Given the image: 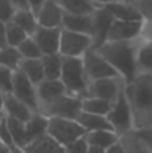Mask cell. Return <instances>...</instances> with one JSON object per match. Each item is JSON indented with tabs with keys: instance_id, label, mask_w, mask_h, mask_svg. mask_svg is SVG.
<instances>
[{
	"instance_id": "e575fe53",
	"label": "cell",
	"mask_w": 152,
	"mask_h": 153,
	"mask_svg": "<svg viewBox=\"0 0 152 153\" xmlns=\"http://www.w3.org/2000/svg\"><path fill=\"white\" fill-rule=\"evenodd\" d=\"M128 3H131L137 9L143 21L152 19V0H131Z\"/></svg>"
},
{
	"instance_id": "7dc6e473",
	"label": "cell",
	"mask_w": 152,
	"mask_h": 153,
	"mask_svg": "<svg viewBox=\"0 0 152 153\" xmlns=\"http://www.w3.org/2000/svg\"><path fill=\"white\" fill-rule=\"evenodd\" d=\"M10 153H24V150L19 149V147H12V149H10Z\"/></svg>"
},
{
	"instance_id": "ab89813d",
	"label": "cell",
	"mask_w": 152,
	"mask_h": 153,
	"mask_svg": "<svg viewBox=\"0 0 152 153\" xmlns=\"http://www.w3.org/2000/svg\"><path fill=\"white\" fill-rule=\"evenodd\" d=\"M45 1H46V0H27V4H28V9H30L31 12H34V15H36Z\"/></svg>"
},
{
	"instance_id": "5b68a950",
	"label": "cell",
	"mask_w": 152,
	"mask_h": 153,
	"mask_svg": "<svg viewBox=\"0 0 152 153\" xmlns=\"http://www.w3.org/2000/svg\"><path fill=\"white\" fill-rule=\"evenodd\" d=\"M107 120L112 126V129L119 135H125L127 132L134 131V125H133V113H131V107L130 102L125 97V92L122 89V92L118 95V98L113 101L110 111L107 113Z\"/></svg>"
},
{
	"instance_id": "74e56055",
	"label": "cell",
	"mask_w": 152,
	"mask_h": 153,
	"mask_svg": "<svg viewBox=\"0 0 152 153\" xmlns=\"http://www.w3.org/2000/svg\"><path fill=\"white\" fill-rule=\"evenodd\" d=\"M0 141L7 146V147H15L13 146V140H12V135L9 132V128H7V122H6V116L3 114L0 117Z\"/></svg>"
},
{
	"instance_id": "484cf974",
	"label": "cell",
	"mask_w": 152,
	"mask_h": 153,
	"mask_svg": "<svg viewBox=\"0 0 152 153\" xmlns=\"http://www.w3.org/2000/svg\"><path fill=\"white\" fill-rule=\"evenodd\" d=\"M12 22L16 24L19 28H22L28 36H31L37 28L36 15L30 9H16L13 16H12Z\"/></svg>"
},
{
	"instance_id": "bcb514c9",
	"label": "cell",
	"mask_w": 152,
	"mask_h": 153,
	"mask_svg": "<svg viewBox=\"0 0 152 153\" xmlns=\"http://www.w3.org/2000/svg\"><path fill=\"white\" fill-rule=\"evenodd\" d=\"M3 100H4V95L0 92V114H3Z\"/></svg>"
},
{
	"instance_id": "8d00e7d4",
	"label": "cell",
	"mask_w": 152,
	"mask_h": 153,
	"mask_svg": "<svg viewBox=\"0 0 152 153\" xmlns=\"http://www.w3.org/2000/svg\"><path fill=\"white\" fill-rule=\"evenodd\" d=\"M15 10L16 9L13 7V4L10 3V0H0V21H3L6 24L10 22Z\"/></svg>"
},
{
	"instance_id": "cb8c5ba5",
	"label": "cell",
	"mask_w": 152,
	"mask_h": 153,
	"mask_svg": "<svg viewBox=\"0 0 152 153\" xmlns=\"http://www.w3.org/2000/svg\"><path fill=\"white\" fill-rule=\"evenodd\" d=\"M66 13H93L97 6L93 0H54Z\"/></svg>"
},
{
	"instance_id": "9c48e42d",
	"label": "cell",
	"mask_w": 152,
	"mask_h": 153,
	"mask_svg": "<svg viewBox=\"0 0 152 153\" xmlns=\"http://www.w3.org/2000/svg\"><path fill=\"white\" fill-rule=\"evenodd\" d=\"M12 95L18 98L21 102H24L30 110L34 113H39V100H37V91L36 85L31 83L27 76L16 70L13 73V88H12Z\"/></svg>"
},
{
	"instance_id": "603a6c76",
	"label": "cell",
	"mask_w": 152,
	"mask_h": 153,
	"mask_svg": "<svg viewBox=\"0 0 152 153\" xmlns=\"http://www.w3.org/2000/svg\"><path fill=\"white\" fill-rule=\"evenodd\" d=\"M19 71H22L27 79L34 83L36 86L45 80V71H43V64H42V58L37 59H22L19 64Z\"/></svg>"
},
{
	"instance_id": "7c38bea8",
	"label": "cell",
	"mask_w": 152,
	"mask_h": 153,
	"mask_svg": "<svg viewBox=\"0 0 152 153\" xmlns=\"http://www.w3.org/2000/svg\"><path fill=\"white\" fill-rule=\"evenodd\" d=\"M60 36H61V28H46L42 25H37L36 31L30 36L37 48L40 49L42 55H54L58 53L60 49Z\"/></svg>"
},
{
	"instance_id": "44dd1931",
	"label": "cell",
	"mask_w": 152,
	"mask_h": 153,
	"mask_svg": "<svg viewBox=\"0 0 152 153\" xmlns=\"http://www.w3.org/2000/svg\"><path fill=\"white\" fill-rule=\"evenodd\" d=\"M110 15L113 16V19H121V21H143L140 13L137 12V9L128 3V1H119V3H113V4H107L104 6Z\"/></svg>"
},
{
	"instance_id": "30bf717a",
	"label": "cell",
	"mask_w": 152,
	"mask_h": 153,
	"mask_svg": "<svg viewBox=\"0 0 152 153\" xmlns=\"http://www.w3.org/2000/svg\"><path fill=\"white\" fill-rule=\"evenodd\" d=\"M124 86H125V83L119 76L99 79V80H94L90 83L85 97H96V98H101V100L113 102L118 98V95L122 92Z\"/></svg>"
},
{
	"instance_id": "ffe728a7",
	"label": "cell",
	"mask_w": 152,
	"mask_h": 153,
	"mask_svg": "<svg viewBox=\"0 0 152 153\" xmlns=\"http://www.w3.org/2000/svg\"><path fill=\"white\" fill-rule=\"evenodd\" d=\"M76 120L85 129V132H93V131H100V129H112L107 117L106 116H100V114H94V113H88V111H81L78 114Z\"/></svg>"
},
{
	"instance_id": "6da1fadb",
	"label": "cell",
	"mask_w": 152,
	"mask_h": 153,
	"mask_svg": "<svg viewBox=\"0 0 152 153\" xmlns=\"http://www.w3.org/2000/svg\"><path fill=\"white\" fill-rule=\"evenodd\" d=\"M124 92L131 107L134 131L152 129V74L139 73L125 83Z\"/></svg>"
},
{
	"instance_id": "f35d334b",
	"label": "cell",
	"mask_w": 152,
	"mask_h": 153,
	"mask_svg": "<svg viewBox=\"0 0 152 153\" xmlns=\"http://www.w3.org/2000/svg\"><path fill=\"white\" fill-rule=\"evenodd\" d=\"M139 39L142 43H152V19H146L142 22V31Z\"/></svg>"
},
{
	"instance_id": "e0dca14e",
	"label": "cell",
	"mask_w": 152,
	"mask_h": 153,
	"mask_svg": "<svg viewBox=\"0 0 152 153\" xmlns=\"http://www.w3.org/2000/svg\"><path fill=\"white\" fill-rule=\"evenodd\" d=\"M3 114L7 116V117H13L16 120H21V122L27 123L33 117L34 111L30 110L18 98H15L12 94H9V95H4V100H3Z\"/></svg>"
},
{
	"instance_id": "f1b7e54d",
	"label": "cell",
	"mask_w": 152,
	"mask_h": 153,
	"mask_svg": "<svg viewBox=\"0 0 152 153\" xmlns=\"http://www.w3.org/2000/svg\"><path fill=\"white\" fill-rule=\"evenodd\" d=\"M113 102L96 98V97H85L82 98V111H88V113H94V114H100V116H107V113L110 111Z\"/></svg>"
},
{
	"instance_id": "5bb4252c",
	"label": "cell",
	"mask_w": 152,
	"mask_h": 153,
	"mask_svg": "<svg viewBox=\"0 0 152 153\" xmlns=\"http://www.w3.org/2000/svg\"><path fill=\"white\" fill-rule=\"evenodd\" d=\"M94 18V34H93V49H97L107 40V31L112 25L113 16L106 7H97L93 12Z\"/></svg>"
},
{
	"instance_id": "8992f818",
	"label": "cell",
	"mask_w": 152,
	"mask_h": 153,
	"mask_svg": "<svg viewBox=\"0 0 152 153\" xmlns=\"http://www.w3.org/2000/svg\"><path fill=\"white\" fill-rule=\"evenodd\" d=\"M93 48V37L81 33H73L61 28L60 36V49L58 53L61 56L82 58L84 53Z\"/></svg>"
},
{
	"instance_id": "836d02e7",
	"label": "cell",
	"mask_w": 152,
	"mask_h": 153,
	"mask_svg": "<svg viewBox=\"0 0 152 153\" xmlns=\"http://www.w3.org/2000/svg\"><path fill=\"white\" fill-rule=\"evenodd\" d=\"M13 70L1 67L0 65V92L3 95H9L12 94V88H13Z\"/></svg>"
},
{
	"instance_id": "52a82bcc",
	"label": "cell",
	"mask_w": 152,
	"mask_h": 153,
	"mask_svg": "<svg viewBox=\"0 0 152 153\" xmlns=\"http://www.w3.org/2000/svg\"><path fill=\"white\" fill-rule=\"evenodd\" d=\"M82 111V98L64 94L58 100L42 107L39 113L46 117H64V119H75Z\"/></svg>"
},
{
	"instance_id": "2e32d148",
	"label": "cell",
	"mask_w": 152,
	"mask_h": 153,
	"mask_svg": "<svg viewBox=\"0 0 152 153\" xmlns=\"http://www.w3.org/2000/svg\"><path fill=\"white\" fill-rule=\"evenodd\" d=\"M37 91V100H39V110L45 105H48L55 100H58L60 97H63L66 94V88L61 83V80H48L45 79L43 82H40L36 86Z\"/></svg>"
},
{
	"instance_id": "b9f144b4",
	"label": "cell",
	"mask_w": 152,
	"mask_h": 153,
	"mask_svg": "<svg viewBox=\"0 0 152 153\" xmlns=\"http://www.w3.org/2000/svg\"><path fill=\"white\" fill-rule=\"evenodd\" d=\"M96 3L97 7H104L107 4H113V3H119V1H125V0H93Z\"/></svg>"
},
{
	"instance_id": "4fadbf2b",
	"label": "cell",
	"mask_w": 152,
	"mask_h": 153,
	"mask_svg": "<svg viewBox=\"0 0 152 153\" xmlns=\"http://www.w3.org/2000/svg\"><path fill=\"white\" fill-rule=\"evenodd\" d=\"M61 28L73 31V33H81L91 36L94 34V18L93 13L84 15V13H66L63 15V24Z\"/></svg>"
},
{
	"instance_id": "d6a6232c",
	"label": "cell",
	"mask_w": 152,
	"mask_h": 153,
	"mask_svg": "<svg viewBox=\"0 0 152 153\" xmlns=\"http://www.w3.org/2000/svg\"><path fill=\"white\" fill-rule=\"evenodd\" d=\"M16 49L19 52V55L22 56V59H37V58H42L43 56L40 49L37 48L36 42L31 37H27Z\"/></svg>"
},
{
	"instance_id": "4dcf8cb0",
	"label": "cell",
	"mask_w": 152,
	"mask_h": 153,
	"mask_svg": "<svg viewBox=\"0 0 152 153\" xmlns=\"http://www.w3.org/2000/svg\"><path fill=\"white\" fill-rule=\"evenodd\" d=\"M137 71L152 74V43H142L137 55Z\"/></svg>"
},
{
	"instance_id": "8fae6325",
	"label": "cell",
	"mask_w": 152,
	"mask_h": 153,
	"mask_svg": "<svg viewBox=\"0 0 152 153\" xmlns=\"http://www.w3.org/2000/svg\"><path fill=\"white\" fill-rule=\"evenodd\" d=\"M143 21H121L113 19L107 31L106 42H122V40H137L140 37ZM104 42V43H106Z\"/></svg>"
},
{
	"instance_id": "4316f807",
	"label": "cell",
	"mask_w": 152,
	"mask_h": 153,
	"mask_svg": "<svg viewBox=\"0 0 152 153\" xmlns=\"http://www.w3.org/2000/svg\"><path fill=\"white\" fill-rule=\"evenodd\" d=\"M45 79L48 80H58L61 76V65H63V56L60 53L54 55H45L42 56Z\"/></svg>"
},
{
	"instance_id": "9a60e30c",
	"label": "cell",
	"mask_w": 152,
	"mask_h": 153,
	"mask_svg": "<svg viewBox=\"0 0 152 153\" xmlns=\"http://www.w3.org/2000/svg\"><path fill=\"white\" fill-rule=\"evenodd\" d=\"M63 15H64L63 9L54 0H46L39 9V12L36 13L37 25L46 28H61Z\"/></svg>"
},
{
	"instance_id": "f546056e",
	"label": "cell",
	"mask_w": 152,
	"mask_h": 153,
	"mask_svg": "<svg viewBox=\"0 0 152 153\" xmlns=\"http://www.w3.org/2000/svg\"><path fill=\"white\" fill-rule=\"evenodd\" d=\"M22 61V56L19 55V52L13 46H4L0 48V65L10 68L13 71H16L19 68V64Z\"/></svg>"
},
{
	"instance_id": "ac0fdd59",
	"label": "cell",
	"mask_w": 152,
	"mask_h": 153,
	"mask_svg": "<svg viewBox=\"0 0 152 153\" xmlns=\"http://www.w3.org/2000/svg\"><path fill=\"white\" fill-rule=\"evenodd\" d=\"M22 150L24 153H64V147L57 143L51 135L43 134L30 141Z\"/></svg>"
},
{
	"instance_id": "277c9868",
	"label": "cell",
	"mask_w": 152,
	"mask_h": 153,
	"mask_svg": "<svg viewBox=\"0 0 152 153\" xmlns=\"http://www.w3.org/2000/svg\"><path fill=\"white\" fill-rule=\"evenodd\" d=\"M46 134L51 135L57 143L63 147L76 141L78 138L84 137L87 132L75 119H64V117H48V129Z\"/></svg>"
},
{
	"instance_id": "3957f363",
	"label": "cell",
	"mask_w": 152,
	"mask_h": 153,
	"mask_svg": "<svg viewBox=\"0 0 152 153\" xmlns=\"http://www.w3.org/2000/svg\"><path fill=\"white\" fill-rule=\"evenodd\" d=\"M61 83L66 88V94L85 98L90 82L87 79L82 58H72V56H63V65H61Z\"/></svg>"
},
{
	"instance_id": "ee69618b",
	"label": "cell",
	"mask_w": 152,
	"mask_h": 153,
	"mask_svg": "<svg viewBox=\"0 0 152 153\" xmlns=\"http://www.w3.org/2000/svg\"><path fill=\"white\" fill-rule=\"evenodd\" d=\"M104 153H125V152H124L122 146H121V144H119V141H118L116 144H113L112 147H109V149H107Z\"/></svg>"
},
{
	"instance_id": "ba28073f",
	"label": "cell",
	"mask_w": 152,
	"mask_h": 153,
	"mask_svg": "<svg viewBox=\"0 0 152 153\" xmlns=\"http://www.w3.org/2000/svg\"><path fill=\"white\" fill-rule=\"evenodd\" d=\"M82 62H84V70H85V74H87V79L90 83L94 80H99V79L118 76L115 68L93 48L84 53Z\"/></svg>"
},
{
	"instance_id": "7402d4cb",
	"label": "cell",
	"mask_w": 152,
	"mask_h": 153,
	"mask_svg": "<svg viewBox=\"0 0 152 153\" xmlns=\"http://www.w3.org/2000/svg\"><path fill=\"white\" fill-rule=\"evenodd\" d=\"M119 144L122 146L125 153H152L149 146L137 131H131L119 137Z\"/></svg>"
},
{
	"instance_id": "7a4b0ae2",
	"label": "cell",
	"mask_w": 152,
	"mask_h": 153,
	"mask_svg": "<svg viewBox=\"0 0 152 153\" xmlns=\"http://www.w3.org/2000/svg\"><path fill=\"white\" fill-rule=\"evenodd\" d=\"M140 39L122 40V42H106L96 51L115 68L124 83H130L139 74L137 71V55L140 49Z\"/></svg>"
},
{
	"instance_id": "f6af8a7d",
	"label": "cell",
	"mask_w": 152,
	"mask_h": 153,
	"mask_svg": "<svg viewBox=\"0 0 152 153\" xmlns=\"http://www.w3.org/2000/svg\"><path fill=\"white\" fill-rule=\"evenodd\" d=\"M87 153H104V150H101L99 147H93V146H90V149H88V152Z\"/></svg>"
},
{
	"instance_id": "d6986e66",
	"label": "cell",
	"mask_w": 152,
	"mask_h": 153,
	"mask_svg": "<svg viewBox=\"0 0 152 153\" xmlns=\"http://www.w3.org/2000/svg\"><path fill=\"white\" fill-rule=\"evenodd\" d=\"M85 138H87L90 146L99 147V149L104 150V152L119 141V135L115 131H112V129H100V131L87 132Z\"/></svg>"
},
{
	"instance_id": "60d3db41",
	"label": "cell",
	"mask_w": 152,
	"mask_h": 153,
	"mask_svg": "<svg viewBox=\"0 0 152 153\" xmlns=\"http://www.w3.org/2000/svg\"><path fill=\"white\" fill-rule=\"evenodd\" d=\"M7 46L6 43V22L0 21V48Z\"/></svg>"
},
{
	"instance_id": "7bdbcfd3",
	"label": "cell",
	"mask_w": 152,
	"mask_h": 153,
	"mask_svg": "<svg viewBox=\"0 0 152 153\" xmlns=\"http://www.w3.org/2000/svg\"><path fill=\"white\" fill-rule=\"evenodd\" d=\"M10 3L13 4L15 9H28L27 0H10Z\"/></svg>"
},
{
	"instance_id": "1f68e13d",
	"label": "cell",
	"mask_w": 152,
	"mask_h": 153,
	"mask_svg": "<svg viewBox=\"0 0 152 153\" xmlns=\"http://www.w3.org/2000/svg\"><path fill=\"white\" fill-rule=\"evenodd\" d=\"M27 37H30V36L22 28H19L16 24H13L12 21L6 24V43H7V46L18 48Z\"/></svg>"
},
{
	"instance_id": "83f0119b",
	"label": "cell",
	"mask_w": 152,
	"mask_h": 153,
	"mask_svg": "<svg viewBox=\"0 0 152 153\" xmlns=\"http://www.w3.org/2000/svg\"><path fill=\"white\" fill-rule=\"evenodd\" d=\"M6 122H7V128H9V132H10L12 140H13V146L24 149L27 146L25 123L21 122V120H16L13 117H7V116H6Z\"/></svg>"
},
{
	"instance_id": "d590c367",
	"label": "cell",
	"mask_w": 152,
	"mask_h": 153,
	"mask_svg": "<svg viewBox=\"0 0 152 153\" xmlns=\"http://www.w3.org/2000/svg\"><path fill=\"white\" fill-rule=\"evenodd\" d=\"M88 149H90V144H88V141L84 135V137L78 138L76 141L64 146V153H87Z\"/></svg>"
},
{
	"instance_id": "d4e9b609",
	"label": "cell",
	"mask_w": 152,
	"mask_h": 153,
	"mask_svg": "<svg viewBox=\"0 0 152 153\" xmlns=\"http://www.w3.org/2000/svg\"><path fill=\"white\" fill-rule=\"evenodd\" d=\"M48 129V117L42 113H34L33 117L25 123V135H27V144L33 141L34 138L46 134Z\"/></svg>"
},
{
	"instance_id": "c3c4849f",
	"label": "cell",
	"mask_w": 152,
	"mask_h": 153,
	"mask_svg": "<svg viewBox=\"0 0 152 153\" xmlns=\"http://www.w3.org/2000/svg\"><path fill=\"white\" fill-rule=\"evenodd\" d=\"M125 1H131V0H125Z\"/></svg>"
}]
</instances>
